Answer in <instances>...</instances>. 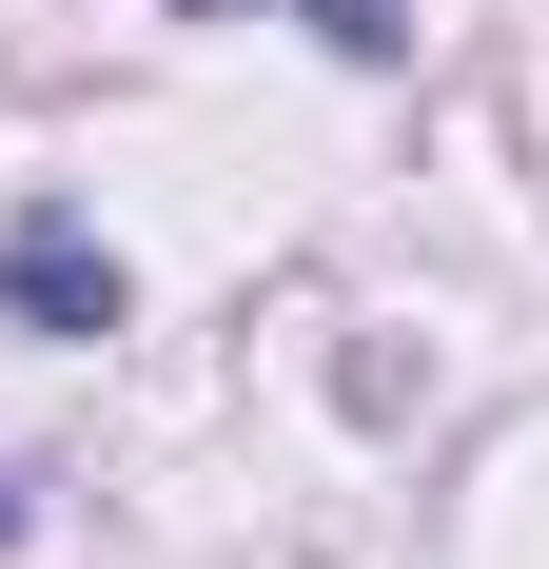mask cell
Here are the masks:
<instances>
[{"mask_svg": "<svg viewBox=\"0 0 549 569\" xmlns=\"http://www.w3.org/2000/svg\"><path fill=\"white\" fill-rule=\"evenodd\" d=\"M0 315H20V335H118V256L79 217H20L0 236Z\"/></svg>", "mask_w": 549, "mask_h": 569, "instance_id": "obj_1", "label": "cell"}, {"mask_svg": "<svg viewBox=\"0 0 549 569\" xmlns=\"http://www.w3.org/2000/svg\"><path fill=\"white\" fill-rule=\"evenodd\" d=\"M0 530H20V491H0Z\"/></svg>", "mask_w": 549, "mask_h": 569, "instance_id": "obj_2", "label": "cell"}]
</instances>
